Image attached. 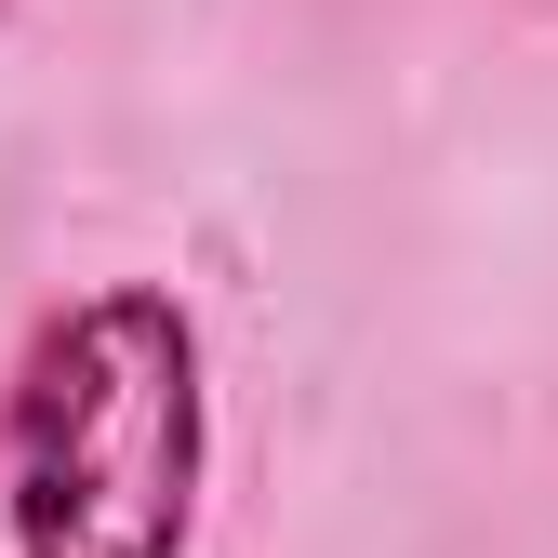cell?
<instances>
[{
	"label": "cell",
	"instance_id": "cell-1",
	"mask_svg": "<svg viewBox=\"0 0 558 558\" xmlns=\"http://www.w3.org/2000/svg\"><path fill=\"white\" fill-rule=\"evenodd\" d=\"M214 478L199 319L160 279L53 306L0 386V532L14 558H186Z\"/></svg>",
	"mask_w": 558,
	"mask_h": 558
}]
</instances>
